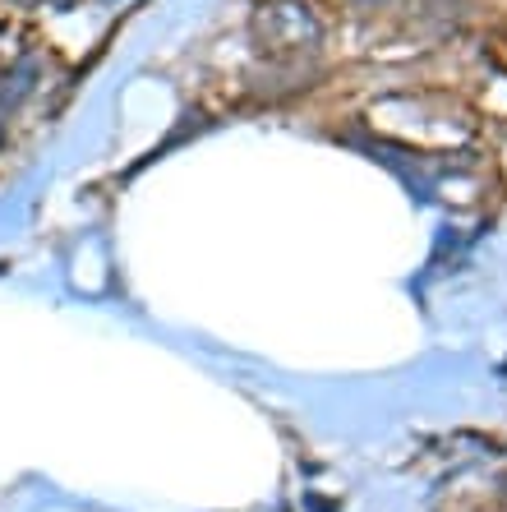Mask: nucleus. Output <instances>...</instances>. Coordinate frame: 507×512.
Instances as JSON below:
<instances>
[{"label": "nucleus", "mask_w": 507, "mask_h": 512, "mask_svg": "<svg viewBox=\"0 0 507 512\" xmlns=\"http://www.w3.org/2000/svg\"><path fill=\"white\" fill-rule=\"evenodd\" d=\"M24 5H42V0H24Z\"/></svg>", "instance_id": "1"}]
</instances>
